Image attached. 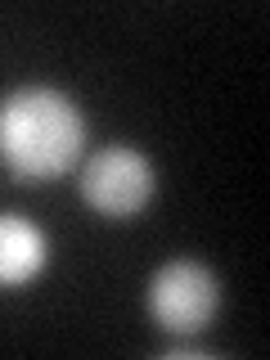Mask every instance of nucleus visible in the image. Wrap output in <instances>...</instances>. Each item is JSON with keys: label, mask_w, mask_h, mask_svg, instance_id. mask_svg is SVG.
<instances>
[{"label": "nucleus", "mask_w": 270, "mask_h": 360, "mask_svg": "<svg viewBox=\"0 0 270 360\" xmlns=\"http://www.w3.org/2000/svg\"><path fill=\"white\" fill-rule=\"evenodd\" d=\"M221 307V284L202 262L176 257V262L158 266L149 279V315L162 333L172 338H194L212 324Z\"/></svg>", "instance_id": "obj_3"}, {"label": "nucleus", "mask_w": 270, "mask_h": 360, "mask_svg": "<svg viewBox=\"0 0 270 360\" xmlns=\"http://www.w3.org/2000/svg\"><path fill=\"white\" fill-rule=\"evenodd\" d=\"M86 149V117L77 99L54 86H18L0 104V158L18 180H59Z\"/></svg>", "instance_id": "obj_1"}, {"label": "nucleus", "mask_w": 270, "mask_h": 360, "mask_svg": "<svg viewBox=\"0 0 270 360\" xmlns=\"http://www.w3.org/2000/svg\"><path fill=\"white\" fill-rule=\"evenodd\" d=\"M50 257V239L37 221L18 212H0V288H22L37 279Z\"/></svg>", "instance_id": "obj_4"}, {"label": "nucleus", "mask_w": 270, "mask_h": 360, "mask_svg": "<svg viewBox=\"0 0 270 360\" xmlns=\"http://www.w3.org/2000/svg\"><path fill=\"white\" fill-rule=\"evenodd\" d=\"M77 185H82V198H86L90 212H99V217H108V221H131L153 202L158 172L140 149H131V144H108V149L86 158Z\"/></svg>", "instance_id": "obj_2"}]
</instances>
